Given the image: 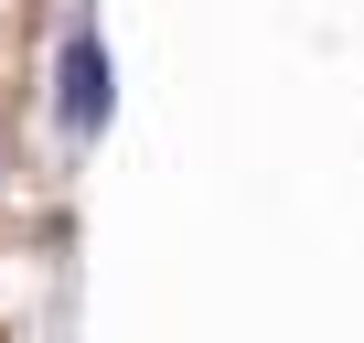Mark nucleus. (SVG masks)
I'll list each match as a JSON object with an SVG mask.
<instances>
[{
  "instance_id": "obj_1",
  "label": "nucleus",
  "mask_w": 364,
  "mask_h": 343,
  "mask_svg": "<svg viewBox=\"0 0 364 343\" xmlns=\"http://www.w3.org/2000/svg\"><path fill=\"white\" fill-rule=\"evenodd\" d=\"M65 118H75V129H97V118H107V54H97V33H75V43H65Z\"/></svg>"
}]
</instances>
